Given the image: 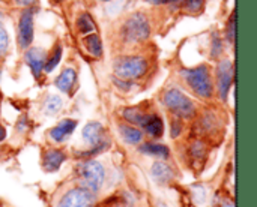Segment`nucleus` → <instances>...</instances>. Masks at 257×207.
<instances>
[{
	"label": "nucleus",
	"mask_w": 257,
	"mask_h": 207,
	"mask_svg": "<svg viewBox=\"0 0 257 207\" xmlns=\"http://www.w3.org/2000/svg\"><path fill=\"white\" fill-rule=\"evenodd\" d=\"M149 35H151L149 21L140 12L133 14L131 17H128L125 20V23L122 24V29H120L122 39L125 42H130V44L143 42V41H146L149 38Z\"/></svg>",
	"instance_id": "1"
},
{
	"label": "nucleus",
	"mask_w": 257,
	"mask_h": 207,
	"mask_svg": "<svg viewBox=\"0 0 257 207\" xmlns=\"http://www.w3.org/2000/svg\"><path fill=\"white\" fill-rule=\"evenodd\" d=\"M77 176L80 179L81 188H86L95 194L104 183L105 171L98 161H86L77 167Z\"/></svg>",
	"instance_id": "2"
},
{
	"label": "nucleus",
	"mask_w": 257,
	"mask_h": 207,
	"mask_svg": "<svg viewBox=\"0 0 257 207\" xmlns=\"http://www.w3.org/2000/svg\"><path fill=\"white\" fill-rule=\"evenodd\" d=\"M182 77L187 80L190 87L202 98H211L212 95V83L209 77V69L205 65H200L193 69H184Z\"/></svg>",
	"instance_id": "3"
},
{
	"label": "nucleus",
	"mask_w": 257,
	"mask_h": 207,
	"mask_svg": "<svg viewBox=\"0 0 257 207\" xmlns=\"http://www.w3.org/2000/svg\"><path fill=\"white\" fill-rule=\"evenodd\" d=\"M148 62L139 56H126L120 57L114 63V74L120 80H136L146 74Z\"/></svg>",
	"instance_id": "4"
},
{
	"label": "nucleus",
	"mask_w": 257,
	"mask_h": 207,
	"mask_svg": "<svg viewBox=\"0 0 257 207\" xmlns=\"http://www.w3.org/2000/svg\"><path fill=\"white\" fill-rule=\"evenodd\" d=\"M164 104L173 114H176L178 117H182V119H188L196 113L193 101L178 89H170L166 92Z\"/></svg>",
	"instance_id": "5"
},
{
	"label": "nucleus",
	"mask_w": 257,
	"mask_h": 207,
	"mask_svg": "<svg viewBox=\"0 0 257 207\" xmlns=\"http://www.w3.org/2000/svg\"><path fill=\"white\" fill-rule=\"evenodd\" d=\"M95 203V195L86 188H75L65 194L57 207H92Z\"/></svg>",
	"instance_id": "6"
},
{
	"label": "nucleus",
	"mask_w": 257,
	"mask_h": 207,
	"mask_svg": "<svg viewBox=\"0 0 257 207\" xmlns=\"http://www.w3.org/2000/svg\"><path fill=\"white\" fill-rule=\"evenodd\" d=\"M33 42V11L26 9L18 21V44L21 48H29Z\"/></svg>",
	"instance_id": "7"
},
{
	"label": "nucleus",
	"mask_w": 257,
	"mask_h": 207,
	"mask_svg": "<svg viewBox=\"0 0 257 207\" xmlns=\"http://www.w3.org/2000/svg\"><path fill=\"white\" fill-rule=\"evenodd\" d=\"M83 138L93 147L92 153H96L107 146V143H104V126L98 122H90L83 128Z\"/></svg>",
	"instance_id": "8"
},
{
	"label": "nucleus",
	"mask_w": 257,
	"mask_h": 207,
	"mask_svg": "<svg viewBox=\"0 0 257 207\" xmlns=\"http://www.w3.org/2000/svg\"><path fill=\"white\" fill-rule=\"evenodd\" d=\"M217 77H218V92H220V98L223 101L227 99V93L230 90L232 86V78H233V66L229 60H223L220 62L218 68H217Z\"/></svg>",
	"instance_id": "9"
},
{
	"label": "nucleus",
	"mask_w": 257,
	"mask_h": 207,
	"mask_svg": "<svg viewBox=\"0 0 257 207\" xmlns=\"http://www.w3.org/2000/svg\"><path fill=\"white\" fill-rule=\"evenodd\" d=\"M24 60L26 63L30 66L33 75L36 78H39L41 72L44 71V66H45V62H47V54L44 50L41 48H29L24 54Z\"/></svg>",
	"instance_id": "10"
},
{
	"label": "nucleus",
	"mask_w": 257,
	"mask_h": 207,
	"mask_svg": "<svg viewBox=\"0 0 257 207\" xmlns=\"http://www.w3.org/2000/svg\"><path fill=\"white\" fill-rule=\"evenodd\" d=\"M75 126H77V122H75V120H72V119H65V120H62L56 128L51 129L50 135H51V138H53L54 141L60 143V141L66 140V138L74 132Z\"/></svg>",
	"instance_id": "11"
},
{
	"label": "nucleus",
	"mask_w": 257,
	"mask_h": 207,
	"mask_svg": "<svg viewBox=\"0 0 257 207\" xmlns=\"http://www.w3.org/2000/svg\"><path fill=\"white\" fill-rule=\"evenodd\" d=\"M75 80H77V74L72 68H66L62 71V74L56 78V87L65 93H69L75 84Z\"/></svg>",
	"instance_id": "12"
},
{
	"label": "nucleus",
	"mask_w": 257,
	"mask_h": 207,
	"mask_svg": "<svg viewBox=\"0 0 257 207\" xmlns=\"http://www.w3.org/2000/svg\"><path fill=\"white\" fill-rule=\"evenodd\" d=\"M63 161H65V153L60 152V150L53 149V150H48V152L44 155V162H42V165H44V168H45L47 171H57V170L60 168V165H62Z\"/></svg>",
	"instance_id": "13"
},
{
	"label": "nucleus",
	"mask_w": 257,
	"mask_h": 207,
	"mask_svg": "<svg viewBox=\"0 0 257 207\" xmlns=\"http://www.w3.org/2000/svg\"><path fill=\"white\" fill-rule=\"evenodd\" d=\"M151 173H152V177H154V179L157 180V183H160V185H166V183H169V182L173 179V171H172V168H170L167 164H164V162H155V164L152 165Z\"/></svg>",
	"instance_id": "14"
},
{
	"label": "nucleus",
	"mask_w": 257,
	"mask_h": 207,
	"mask_svg": "<svg viewBox=\"0 0 257 207\" xmlns=\"http://www.w3.org/2000/svg\"><path fill=\"white\" fill-rule=\"evenodd\" d=\"M143 126H145L146 132H148L151 137H155V138L161 137L163 132H164L163 120H161L158 116H155V114H154V116H148L146 120H145V123H143Z\"/></svg>",
	"instance_id": "15"
},
{
	"label": "nucleus",
	"mask_w": 257,
	"mask_h": 207,
	"mask_svg": "<svg viewBox=\"0 0 257 207\" xmlns=\"http://www.w3.org/2000/svg\"><path fill=\"white\" fill-rule=\"evenodd\" d=\"M84 45H86V50L93 57H101L102 56V42H101L98 35L87 33V36L84 38Z\"/></svg>",
	"instance_id": "16"
},
{
	"label": "nucleus",
	"mask_w": 257,
	"mask_h": 207,
	"mask_svg": "<svg viewBox=\"0 0 257 207\" xmlns=\"http://www.w3.org/2000/svg\"><path fill=\"white\" fill-rule=\"evenodd\" d=\"M140 152L145 155H151V156H157V158H169V147L163 146V144H154V143H146L140 147Z\"/></svg>",
	"instance_id": "17"
},
{
	"label": "nucleus",
	"mask_w": 257,
	"mask_h": 207,
	"mask_svg": "<svg viewBox=\"0 0 257 207\" xmlns=\"http://www.w3.org/2000/svg\"><path fill=\"white\" fill-rule=\"evenodd\" d=\"M119 131H120V135L122 138L130 143V144H137L142 141V132L133 126H126V125H120L119 126Z\"/></svg>",
	"instance_id": "18"
},
{
	"label": "nucleus",
	"mask_w": 257,
	"mask_h": 207,
	"mask_svg": "<svg viewBox=\"0 0 257 207\" xmlns=\"http://www.w3.org/2000/svg\"><path fill=\"white\" fill-rule=\"evenodd\" d=\"M123 117L128 120V122H131V123H134V125H140V126H143V123H145V120H146V114H143L140 110H137V108H126L125 111H123Z\"/></svg>",
	"instance_id": "19"
},
{
	"label": "nucleus",
	"mask_w": 257,
	"mask_h": 207,
	"mask_svg": "<svg viewBox=\"0 0 257 207\" xmlns=\"http://www.w3.org/2000/svg\"><path fill=\"white\" fill-rule=\"evenodd\" d=\"M77 26H78V30L81 33H90L95 30V23L92 20V17L89 14H81L78 18H77Z\"/></svg>",
	"instance_id": "20"
},
{
	"label": "nucleus",
	"mask_w": 257,
	"mask_h": 207,
	"mask_svg": "<svg viewBox=\"0 0 257 207\" xmlns=\"http://www.w3.org/2000/svg\"><path fill=\"white\" fill-rule=\"evenodd\" d=\"M60 108H62V99H60V96H57V95H50V96L47 98V101H45V113H47L48 116H53V114L59 113Z\"/></svg>",
	"instance_id": "21"
},
{
	"label": "nucleus",
	"mask_w": 257,
	"mask_h": 207,
	"mask_svg": "<svg viewBox=\"0 0 257 207\" xmlns=\"http://www.w3.org/2000/svg\"><path fill=\"white\" fill-rule=\"evenodd\" d=\"M60 59H62V47H60V45H57V47L54 48V51H53L51 57L45 62L44 69H45L47 72H53V71L56 69V66L59 65Z\"/></svg>",
	"instance_id": "22"
},
{
	"label": "nucleus",
	"mask_w": 257,
	"mask_h": 207,
	"mask_svg": "<svg viewBox=\"0 0 257 207\" xmlns=\"http://www.w3.org/2000/svg\"><path fill=\"white\" fill-rule=\"evenodd\" d=\"M8 45H9V36H8V32L5 30V27L0 26V56H3L8 50Z\"/></svg>",
	"instance_id": "23"
},
{
	"label": "nucleus",
	"mask_w": 257,
	"mask_h": 207,
	"mask_svg": "<svg viewBox=\"0 0 257 207\" xmlns=\"http://www.w3.org/2000/svg\"><path fill=\"white\" fill-rule=\"evenodd\" d=\"M221 51H223V44H221V39L218 38V35L215 33L214 39H212V57H217Z\"/></svg>",
	"instance_id": "24"
},
{
	"label": "nucleus",
	"mask_w": 257,
	"mask_h": 207,
	"mask_svg": "<svg viewBox=\"0 0 257 207\" xmlns=\"http://www.w3.org/2000/svg\"><path fill=\"white\" fill-rule=\"evenodd\" d=\"M202 6H203V0H187L185 3V9L190 12H197L202 9Z\"/></svg>",
	"instance_id": "25"
},
{
	"label": "nucleus",
	"mask_w": 257,
	"mask_h": 207,
	"mask_svg": "<svg viewBox=\"0 0 257 207\" xmlns=\"http://www.w3.org/2000/svg\"><path fill=\"white\" fill-rule=\"evenodd\" d=\"M235 24H236V18L235 15L230 18L229 24H227V41L229 42H233L235 41Z\"/></svg>",
	"instance_id": "26"
},
{
	"label": "nucleus",
	"mask_w": 257,
	"mask_h": 207,
	"mask_svg": "<svg viewBox=\"0 0 257 207\" xmlns=\"http://www.w3.org/2000/svg\"><path fill=\"white\" fill-rule=\"evenodd\" d=\"M193 192H194V200H196L197 203H203V201H205L206 194H205L203 186H194V188H193Z\"/></svg>",
	"instance_id": "27"
},
{
	"label": "nucleus",
	"mask_w": 257,
	"mask_h": 207,
	"mask_svg": "<svg viewBox=\"0 0 257 207\" xmlns=\"http://www.w3.org/2000/svg\"><path fill=\"white\" fill-rule=\"evenodd\" d=\"M179 131H181V125L178 122H173L172 123V137H178Z\"/></svg>",
	"instance_id": "28"
},
{
	"label": "nucleus",
	"mask_w": 257,
	"mask_h": 207,
	"mask_svg": "<svg viewBox=\"0 0 257 207\" xmlns=\"http://www.w3.org/2000/svg\"><path fill=\"white\" fill-rule=\"evenodd\" d=\"M38 0H15V3L17 5H20V6H32V5H35Z\"/></svg>",
	"instance_id": "29"
},
{
	"label": "nucleus",
	"mask_w": 257,
	"mask_h": 207,
	"mask_svg": "<svg viewBox=\"0 0 257 207\" xmlns=\"http://www.w3.org/2000/svg\"><path fill=\"white\" fill-rule=\"evenodd\" d=\"M149 3L152 5H166V3H172V2H176V0H148Z\"/></svg>",
	"instance_id": "30"
},
{
	"label": "nucleus",
	"mask_w": 257,
	"mask_h": 207,
	"mask_svg": "<svg viewBox=\"0 0 257 207\" xmlns=\"http://www.w3.org/2000/svg\"><path fill=\"white\" fill-rule=\"evenodd\" d=\"M5 137H6V131L3 128H0V141L5 140Z\"/></svg>",
	"instance_id": "31"
},
{
	"label": "nucleus",
	"mask_w": 257,
	"mask_h": 207,
	"mask_svg": "<svg viewBox=\"0 0 257 207\" xmlns=\"http://www.w3.org/2000/svg\"><path fill=\"white\" fill-rule=\"evenodd\" d=\"M224 207H235V206H233V204H226Z\"/></svg>",
	"instance_id": "32"
},
{
	"label": "nucleus",
	"mask_w": 257,
	"mask_h": 207,
	"mask_svg": "<svg viewBox=\"0 0 257 207\" xmlns=\"http://www.w3.org/2000/svg\"><path fill=\"white\" fill-rule=\"evenodd\" d=\"M54 2H62V0H54Z\"/></svg>",
	"instance_id": "33"
},
{
	"label": "nucleus",
	"mask_w": 257,
	"mask_h": 207,
	"mask_svg": "<svg viewBox=\"0 0 257 207\" xmlns=\"http://www.w3.org/2000/svg\"><path fill=\"white\" fill-rule=\"evenodd\" d=\"M102 2H110V0H102Z\"/></svg>",
	"instance_id": "34"
}]
</instances>
